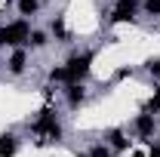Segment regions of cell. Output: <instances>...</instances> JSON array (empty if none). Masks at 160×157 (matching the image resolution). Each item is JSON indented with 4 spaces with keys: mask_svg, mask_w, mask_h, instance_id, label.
<instances>
[{
    "mask_svg": "<svg viewBox=\"0 0 160 157\" xmlns=\"http://www.w3.org/2000/svg\"><path fill=\"white\" fill-rule=\"evenodd\" d=\"M145 9L151 16H160V0H145Z\"/></svg>",
    "mask_w": 160,
    "mask_h": 157,
    "instance_id": "cell-14",
    "label": "cell"
},
{
    "mask_svg": "<svg viewBox=\"0 0 160 157\" xmlns=\"http://www.w3.org/2000/svg\"><path fill=\"white\" fill-rule=\"evenodd\" d=\"M132 157H145V154H132Z\"/></svg>",
    "mask_w": 160,
    "mask_h": 157,
    "instance_id": "cell-20",
    "label": "cell"
},
{
    "mask_svg": "<svg viewBox=\"0 0 160 157\" xmlns=\"http://www.w3.org/2000/svg\"><path fill=\"white\" fill-rule=\"evenodd\" d=\"M16 148H19L16 133H3V136H0V157H12V154H16Z\"/></svg>",
    "mask_w": 160,
    "mask_h": 157,
    "instance_id": "cell-5",
    "label": "cell"
},
{
    "mask_svg": "<svg viewBox=\"0 0 160 157\" xmlns=\"http://www.w3.org/2000/svg\"><path fill=\"white\" fill-rule=\"evenodd\" d=\"M142 0H117V6H126V9H136Z\"/></svg>",
    "mask_w": 160,
    "mask_h": 157,
    "instance_id": "cell-16",
    "label": "cell"
},
{
    "mask_svg": "<svg viewBox=\"0 0 160 157\" xmlns=\"http://www.w3.org/2000/svg\"><path fill=\"white\" fill-rule=\"evenodd\" d=\"M145 111H160V89H154V96H151V102H148Z\"/></svg>",
    "mask_w": 160,
    "mask_h": 157,
    "instance_id": "cell-13",
    "label": "cell"
},
{
    "mask_svg": "<svg viewBox=\"0 0 160 157\" xmlns=\"http://www.w3.org/2000/svg\"><path fill=\"white\" fill-rule=\"evenodd\" d=\"M28 37H31V25L25 19L0 28V46H16L19 49V43H28Z\"/></svg>",
    "mask_w": 160,
    "mask_h": 157,
    "instance_id": "cell-1",
    "label": "cell"
},
{
    "mask_svg": "<svg viewBox=\"0 0 160 157\" xmlns=\"http://www.w3.org/2000/svg\"><path fill=\"white\" fill-rule=\"evenodd\" d=\"M65 96H68V105H71V108L83 105V99H86V93H83V83H68Z\"/></svg>",
    "mask_w": 160,
    "mask_h": 157,
    "instance_id": "cell-6",
    "label": "cell"
},
{
    "mask_svg": "<svg viewBox=\"0 0 160 157\" xmlns=\"http://www.w3.org/2000/svg\"><path fill=\"white\" fill-rule=\"evenodd\" d=\"M40 6V0H19V13L22 16H34Z\"/></svg>",
    "mask_w": 160,
    "mask_h": 157,
    "instance_id": "cell-10",
    "label": "cell"
},
{
    "mask_svg": "<svg viewBox=\"0 0 160 157\" xmlns=\"http://www.w3.org/2000/svg\"><path fill=\"white\" fill-rule=\"evenodd\" d=\"M49 77H52V80H65V68H52Z\"/></svg>",
    "mask_w": 160,
    "mask_h": 157,
    "instance_id": "cell-17",
    "label": "cell"
},
{
    "mask_svg": "<svg viewBox=\"0 0 160 157\" xmlns=\"http://www.w3.org/2000/svg\"><path fill=\"white\" fill-rule=\"evenodd\" d=\"M148 71H151L154 77H160V62H148Z\"/></svg>",
    "mask_w": 160,
    "mask_h": 157,
    "instance_id": "cell-18",
    "label": "cell"
},
{
    "mask_svg": "<svg viewBox=\"0 0 160 157\" xmlns=\"http://www.w3.org/2000/svg\"><path fill=\"white\" fill-rule=\"evenodd\" d=\"M34 133H43V136L52 139V142H59V139H62V126H59V120H56V114H52L49 108L40 111V120L34 123Z\"/></svg>",
    "mask_w": 160,
    "mask_h": 157,
    "instance_id": "cell-3",
    "label": "cell"
},
{
    "mask_svg": "<svg viewBox=\"0 0 160 157\" xmlns=\"http://www.w3.org/2000/svg\"><path fill=\"white\" fill-rule=\"evenodd\" d=\"M6 65H9V71H12V74H22V71H25V65H28L25 49H16V53L9 56V62H6Z\"/></svg>",
    "mask_w": 160,
    "mask_h": 157,
    "instance_id": "cell-7",
    "label": "cell"
},
{
    "mask_svg": "<svg viewBox=\"0 0 160 157\" xmlns=\"http://www.w3.org/2000/svg\"><path fill=\"white\" fill-rule=\"evenodd\" d=\"M28 43H31L34 49H40V46H46L49 40H46V34H43V31H31V37H28Z\"/></svg>",
    "mask_w": 160,
    "mask_h": 157,
    "instance_id": "cell-11",
    "label": "cell"
},
{
    "mask_svg": "<svg viewBox=\"0 0 160 157\" xmlns=\"http://www.w3.org/2000/svg\"><path fill=\"white\" fill-rule=\"evenodd\" d=\"M136 19V9H126V6H117L114 13H111V22L117 25V22H132Z\"/></svg>",
    "mask_w": 160,
    "mask_h": 157,
    "instance_id": "cell-9",
    "label": "cell"
},
{
    "mask_svg": "<svg viewBox=\"0 0 160 157\" xmlns=\"http://www.w3.org/2000/svg\"><path fill=\"white\" fill-rule=\"evenodd\" d=\"M136 133H139V139H151L154 136V114H151V111H142L139 117H136Z\"/></svg>",
    "mask_w": 160,
    "mask_h": 157,
    "instance_id": "cell-4",
    "label": "cell"
},
{
    "mask_svg": "<svg viewBox=\"0 0 160 157\" xmlns=\"http://www.w3.org/2000/svg\"><path fill=\"white\" fill-rule=\"evenodd\" d=\"M108 142H111V148H117V151H126V148H129V139L123 136L120 129H111V133H108Z\"/></svg>",
    "mask_w": 160,
    "mask_h": 157,
    "instance_id": "cell-8",
    "label": "cell"
},
{
    "mask_svg": "<svg viewBox=\"0 0 160 157\" xmlns=\"http://www.w3.org/2000/svg\"><path fill=\"white\" fill-rule=\"evenodd\" d=\"M148 157H160V145H154V148L148 151Z\"/></svg>",
    "mask_w": 160,
    "mask_h": 157,
    "instance_id": "cell-19",
    "label": "cell"
},
{
    "mask_svg": "<svg viewBox=\"0 0 160 157\" xmlns=\"http://www.w3.org/2000/svg\"><path fill=\"white\" fill-rule=\"evenodd\" d=\"M89 65H92V53H83V56H71L65 65V83H83L89 74Z\"/></svg>",
    "mask_w": 160,
    "mask_h": 157,
    "instance_id": "cell-2",
    "label": "cell"
},
{
    "mask_svg": "<svg viewBox=\"0 0 160 157\" xmlns=\"http://www.w3.org/2000/svg\"><path fill=\"white\" fill-rule=\"evenodd\" d=\"M52 34H56L62 43H68V31H65V25H62V22H52Z\"/></svg>",
    "mask_w": 160,
    "mask_h": 157,
    "instance_id": "cell-12",
    "label": "cell"
},
{
    "mask_svg": "<svg viewBox=\"0 0 160 157\" xmlns=\"http://www.w3.org/2000/svg\"><path fill=\"white\" fill-rule=\"evenodd\" d=\"M89 157H111V151H108L105 145H96V148L89 151Z\"/></svg>",
    "mask_w": 160,
    "mask_h": 157,
    "instance_id": "cell-15",
    "label": "cell"
}]
</instances>
